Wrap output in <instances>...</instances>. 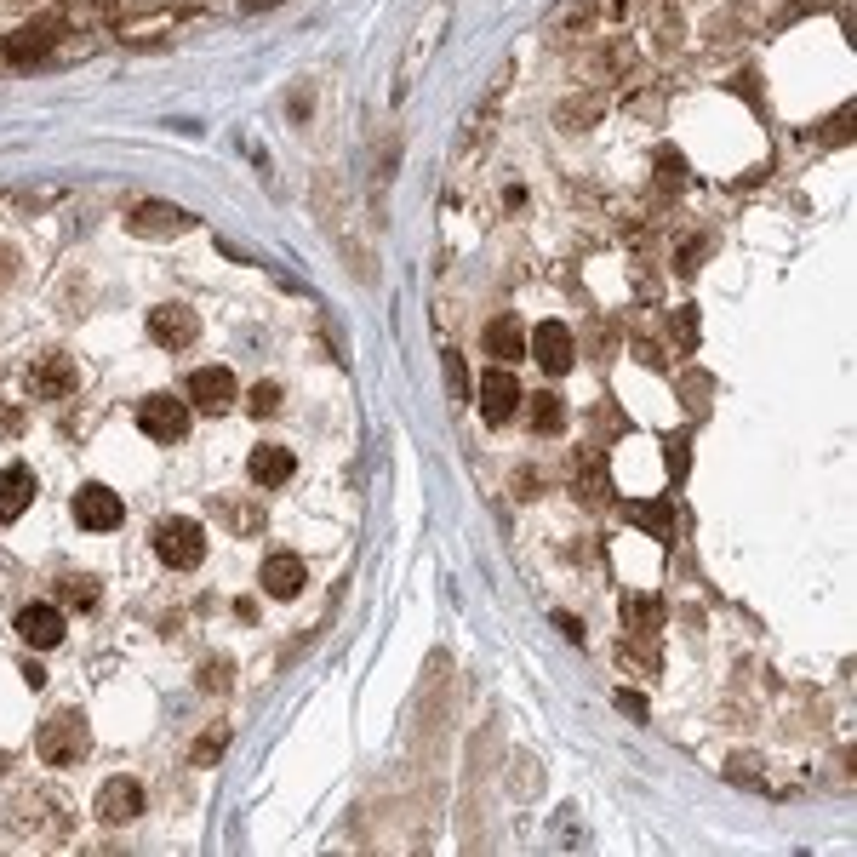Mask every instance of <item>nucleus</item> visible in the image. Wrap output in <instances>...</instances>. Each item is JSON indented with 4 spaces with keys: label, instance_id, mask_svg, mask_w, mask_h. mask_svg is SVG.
<instances>
[{
    "label": "nucleus",
    "instance_id": "nucleus-30",
    "mask_svg": "<svg viewBox=\"0 0 857 857\" xmlns=\"http://www.w3.org/2000/svg\"><path fill=\"white\" fill-rule=\"evenodd\" d=\"M675 343H686V349L698 343V309H680L675 315Z\"/></svg>",
    "mask_w": 857,
    "mask_h": 857
},
{
    "label": "nucleus",
    "instance_id": "nucleus-8",
    "mask_svg": "<svg viewBox=\"0 0 857 857\" xmlns=\"http://www.w3.org/2000/svg\"><path fill=\"white\" fill-rule=\"evenodd\" d=\"M149 338H155L160 349H189V343L200 338V315L189 303H160L155 315H149Z\"/></svg>",
    "mask_w": 857,
    "mask_h": 857
},
{
    "label": "nucleus",
    "instance_id": "nucleus-3",
    "mask_svg": "<svg viewBox=\"0 0 857 857\" xmlns=\"http://www.w3.org/2000/svg\"><path fill=\"white\" fill-rule=\"evenodd\" d=\"M526 349H532V360H538L549 378H566V372L578 366V343L566 332V320H543L538 332L526 338Z\"/></svg>",
    "mask_w": 857,
    "mask_h": 857
},
{
    "label": "nucleus",
    "instance_id": "nucleus-10",
    "mask_svg": "<svg viewBox=\"0 0 857 857\" xmlns=\"http://www.w3.org/2000/svg\"><path fill=\"white\" fill-rule=\"evenodd\" d=\"M480 412H486V423H509L520 412V383L509 366H486V378H480Z\"/></svg>",
    "mask_w": 857,
    "mask_h": 857
},
{
    "label": "nucleus",
    "instance_id": "nucleus-24",
    "mask_svg": "<svg viewBox=\"0 0 857 857\" xmlns=\"http://www.w3.org/2000/svg\"><path fill=\"white\" fill-rule=\"evenodd\" d=\"M195 686H200V692H229V686H235V663H229V658H206L195 669Z\"/></svg>",
    "mask_w": 857,
    "mask_h": 857
},
{
    "label": "nucleus",
    "instance_id": "nucleus-2",
    "mask_svg": "<svg viewBox=\"0 0 857 857\" xmlns=\"http://www.w3.org/2000/svg\"><path fill=\"white\" fill-rule=\"evenodd\" d=\"M155 555L160 566H172V572H195L200 560H206V532H200L195 520H160L155 526Z\"/></svg>",
    "mask_w": 857,
    "mask_h": 857
},
{
    "label": "nucleus",
    "instance_id": "nucleus-31",
    "mask_svg": "<svg viewBox=\"0 0 857 857\" xmlns=\"http://www.w3.org/2000/svg\"><path fill=\"white\" fill-rule=\"evenodd\" d=\"M446 383H452V395H469V372L458 355H446Z\"/></svg>",
    "mask_w": 857,
    "mask_h": 857
},
{
    "label": "nucleus",
    "instance_id": "nucleus-1",
    "mask_svg": "<svg viewBox=\"0 0 857 857\" xmlns=\"http://www.w3.org/2000/svg\"><path fill=\"white\" fill-rule=\"evenodd\" d=\"M35 755L46 760V766H80V760L92 755V732H86V715H75V709H58V715L40 720L35 732Z\"/></svg>",
    "mask_w": 857,
    "mask_h": 857
},
{
    "label": "nucleus",
    "instance_id": "nucleus-22",
    "mask_svg": "<svg viewBox=\"0 0 857 857\" xmlns=\"http://www.w3.org/2000/svg\"><path fill=\"white\" fill-rule=\"evenodd\" d=\"M629 520H635L640 532H652V538H669V532H675L669 503H635V509H629Z\"/></svg>",
    "mask_w": 857,
    "mask_h": 857
},
{
    "label": "nucleus",
    "instance_id": "nucleus-26",
    "mask_svg": "<svg viewBox=\"0 0 857 857\" xmlns=\"http://www.w3.org/2000/svg\"><path fill=\"white\" fill-rule=\"evenodd\" d=\"M595 120H600L595 92H583V98H572L566 109H560V126H566V132H578V126H595Z\"/></svg>",
    "mask_w": 857,
    "mask_h": 857
},
{
    "label": "nucleus",
    "instance_id": "nucleus-29",
    "mask_svg": "<svg viewBox=\"0 0 857 857\" xmlns=\"http://www.w3.org/2000/svg\"><path fill=\"white\" fill-rule=\"evenodd\" d=\"M703 258H709V240H692V246H680V252H675V269L686 275V269H698Z\"/></svg>",
    "mask_w": 857,
    "mask_h": 857
},
{
    "label": "nucleus",
    "instance_id": "nucleus-15",
    "mask_svg": "<svg viewBox=\"0 0 857 857\" xmlns=\"http://www.w3.org/2000/svg\"><path fill=\"white\" fill-rule=\"evenodd\" d=\"M258 583H263V595H275V600H292V595H298V589H303V560H298V555H286V549H275V555L263 560Z\"/></svg>",
    "mask_w": 857,
    "mask_h": 857
},
{
    "label": "nucleus",
    "instance_id": "nucleus-25",
    "mask_svg": "<svg viewBox=\"0 0 857 857\" xmlns=\"http://www.w3.org/2000/svg\"><path fill=\"white\" fill-rule=\"evenodd\" d=\"M658 183L675 195V189H686L692 183V166L680 160V149H658Z\"/></svg>",
    "mask_w": 857,
    "mask_h": 857
},
{
    "label": "nucleus",
    "instance_id": "nucleus-16",
    "mask_svg": "<svg viewBox=\"0 0 857 857\" xmlns=\"http://www.w3.org/2000/svg\"><path fill=\"white\" fill-rule=\"evenodd\" d=\"M29 503H35V475H29L23 463L0 469V520H18Z\"/></svg>",
    "mask_w": 857,
    "mask_h": 857
},
{
    "label": "nucleus",
    "instance_id": "nucleus-6",
    "mask_svg": "<svg viewBox=\"0 0 857 857\" xmlns=\"http://www.w3.org/2000/svg\"><path fill=\"white\" fill-rule=\"evenodd\" d=\"M58 46V23H23V29H12V35L0 40V58L12 63V69H35V63H46V52Z\"/></svg>",
    "mask_w": 857,
    "mask_h": 857
},
{
    "label": "nucleus",
    "instance_id": "nucleus-13",
    "mask_svg": "<svg viewBox=\"0 0 857 857\" xmlns=\"http://www.w3.org/2000/svg\"><path fill=\"white\" fill-rule=\"evenodd\" d=\"M29 383H35V395L63 400V395H75L80 372H75V360H69V355H40L35 372H29Z\"/></svg>",
    "mask_w": 857,
    "mask_h": 857
},
{
    "label": "nucleus",
    "instance_id": "nucleus-34",
    "mask_svg": "<svg viewBox=\"0 0 857 857\" xmlns=\"http://www.w3.org/2000/svg\"><path fill=\"white\" fill-rule=\"evenodd\" d=\"M12 269H18V258H12V252H6V246H0V292H6V286H12Z\"/></svg>",
    "mask_w": 857,
    "mask_h": 857
},
{
    "label": "nucleus",
    "instance_id": "nucleus-18",
    "mask_svg": "<svg viewBox=\"0 0 857 857\" xmlns=\"http://www.w3.org/2000/svg\"><path fill=\"white\" fill-rule=\"evenodd\" d=\"M58 595H63V606L69 612H98V578H86V572H63L58 578Z\"/></svg>",
    "mask_w": 857,
    "mask_h": 857
},
{
    "label": "nucleus",
    "instance_id": "nucleus-21",
    "mask_svg": "<svg viewBox=\"0 0 857 857\" xmlns=\"http://www.w3.org/2000/svg\"><path fill=\"white\" fill-rule=\"evenodd\" d=\"M532 429H538V435H560V429H566V400L543 389V395L532 400Z\"/></svg>",
    "mask_w": 857,
    "mask_h": 857
},
{
    "label": "nucleus",
    "instance_id": "nucleus-17",
    "mask_svg": "<svg viewBox=\"0 0 857 857\" xmlns=\"http://www.w3.org/2000/svg\"><path fill=\"white\" fill-rule=\"evenodd\" d=\"M486 355H492V360H520V355H526V332H520L509 315L486 320Z\"/></svg>",
    "mask_w": 857,
    "mask_h": 857
},
{
    "label": "nucleus",
    "instance_id": "nucleus-7",
    "mask_svg": "<svg viewBox=\"0 0 857 857\" xmlns=\"http://www.w3.org/2000/svg\"><path fill=\"white\" fill-rule=\"evenodd\" d=\"M138 429L149 440H160V446H172V440H183V429H189V412H183L178 395H149L138 406Z\"/></svg>",
    "mask_w": 857,
    "mask_h": 857
},
{
    "label": "nucleus",
    "instance_id": "nucleus-11",
    "mask_svg": "<svg viewBox=\"0 0 857 857\" xmlns=\"http://www.w3.org/2000/svg\"><path fill=\"white\" fill-rule=\"evenodd\" d=\"M75 520L86 526V532H115L120 520H126V509H120V498L109 492V486H80L75 492Z\"/></svg>",
    "mask_w": 857,
    "mask_h": 857
},
{
    "label": "nucleus",
    "instance_id": "nucleus-19",
    "mask_svg": "<svg viewBox=\"0 0 857 857\" xmlns=\"http://www.w3.org/2000/svg\"><path fill=\"white\" fill-rule=\"evenodd\" d=\"M223 749H229V720H212L195 738V749H189V766H218Z\"/></svg>",
    "mask_w": 857,
    "mask_h": 857
},
{
    "label": "nucleus",
    "instance_id": "nucleus-12",
    "mask_svg": "<svg viewBox=\"0 0 857 857\" xmlns=\"http://www.w3.org/2000/svg\"><path fill=\"white\" fill-rule=\"evenodd\" d=\"M18 635H23V646L52 652V646H63V612H58V606H23V612H18Z\"/></svg>",
    "mask_w": 857,
    "mask_h": 857
},
{
    "label": "nucleus",
    "instance_id": "nucleus-28",
    "mask_svg": "<svg viewBox=\"0 0 857 857\" xmlns=\"http://www.w3.org/2000/svg\"><path fill=\"white\" fill-rule=\"evenodd\" d=\"M663 458H669V475H686V469H692V446H686V435L663 440Z\"/></svg>",
    "mask_w": 857,
    "mask_h": 857
},
{
    "label": "nucleus",
    "instance_id": "nucleus-33",
    "mask_svg": "<svg viewBox=\"0 0 857 857\" xmlns=\"http://www.w3.org/2000/svg\"><path fill=\"white\" fill-rule=\"evenodd\" d=\"M555 623H560V635H572V640H583V623L572 618V612H555Z\"/></svg>",
    "mask_w": 857,
    "mask_h": 857
},
{
    "label": "nucleus",
    "instance_id": "nucleus-14",
    "mask_svg": "<svg viewBox=\"0 0 857 857\" xmlns=\"http://www.w3.org/2000/svg\"><path fill=\"white\" fill-rule=\"evenodd\" d=\"M246 469H252V480H258V486H269V492H275V486H286V480H292L298 458H292L286 446H275V440H263V446H252Z\"/></svg>",
    "mask_w": 857,
    "mask_h": 857
},
{
    "label": "nucleus",
    "instance_id": "nucleus-35",
    "mask_svg": "<svg viewBox=\"0 0 857 857\" xmlns=\"http://www.w3.org/2000/svg\"><path fill=\"white\" fill-rule=\"evenodd\" d=\"M600 12H606V18H623V12H629V0H606Z\"/></svg>",
    "mask_w": 857,
    "mask_h": 857
},
{
    "label": "nucleus",
    "instance_id": "nucleus-20",
    "mask_svg": "<svg viewBox=\"0 0 857 857\" xmlns=\"http://www.w3.org/2000/svg\"><path fill=\"white\" fill-rule=\"evenodd\" d=\"M212 515H218L229 532H258V526H263V509H258V503H240V498H223Z\"/></svg>",
    "mask_w": 857,
    "mask_h": 857
},
{
    "label": "nucleus",
    "instance_id": "nucleus-32",
    "mask_svg": "<svg viewBox=\"0 0 857 857\" xmlns=\"http://www.w3.org/2000/svg\"><path fill=\"white\" fill-rule=\"evenodd\" d=\"M618 709L629 720H646V698H635V692H618Z\"/></svg>",
    "mask_w": 857,
    "mask_h": 857
},
{
    "label": "nucleus",
    "instance_id": "nucleus-4",
    "mask_svg": "<svg viewBox=\"0 0 857 857\" xmlns=\"http://www.w3.org/2000/svg\"><path fill=\"white\" fill-rule=\"evenodd\" d=\"M126 223H132V235H143V240H166V235L195 229V212H183L172 200H138V206L126 212Z\"/></svg>",
    "mask_w": 857,
    "mask_h": 857
},
{
    "label": "nucleus",
    "instance_id": "nucleus-27",
    "mask_svg": "<svg viewBox=\"0 0 857 857\" xmlns=\"http://www.w3.org/2000/svg\"><path fill=\"white\" fill-rule=\"evenodd\" d=\"M246 406H252V418H275V412H280V389H275V383H258V389L246 395Z\"/></svg>",
    "mask_w": 857,
    "mask_h": 857
},
{
    "label": "nucleus",
    "instance_id": "nucleus-5",
    "mask_svg": "<svg viewBox=\"0 0 857 857\" xmlns=\"http://www.w3.org/2000/svg\"><path fill=\"white\" fill-rule=\"evenodd\" d=\"M143 806H149V795H143L138 778H109L98 789V823H109V829H126V823L143 818Z\"/></svg>",
    "mask_w": 857,
    "mask_h": 857
},
{
    "label": "nucleus",
    "instance_id": "nucleus-36",
    "mask_svg": "<svg viewBox=\"0 0 857 857\" xmlns=\"http://www.w3.org/2000/svg\"><path fill=\"white\" fill-rule=\"evenodd\" d=\"M246 12H269V6H280V0H240Z\"/></svg>",
    "mask_w": 857,
    "mask_h": 857
},
{
    "label": "nucleus",
    "instance_id": "nucleus-23",
    "mask_svg": "<svg viewBox=\"0 0 857 857\" xmlns=\"http://www.w3.org/2000/svg\"><path fill=\"white\" fill-rule=\"evenodd\" d=\"M658 618H663L658 595H629V600H623V623H629V629H646V635H652Z\"/></svg>",
    "mask_w": 857,
    "mask_h": 857
},
{
    "label": "nucleus",
    "instance_id": "nucleus-9",
    "mask_svg": "<svg viewBox=\"0 0 857 857\" xmlns=\"http://www.w3.org/2000/svg\"><path fill=\"white\" fill-rule=\"evenodd\" d=\"M235 372L229 366H200L195 378H189V406L195 412H229L235 406Z\"/></svg>",
    "mask_w": 857,
    "mask_h": 857
}]
</instances>
